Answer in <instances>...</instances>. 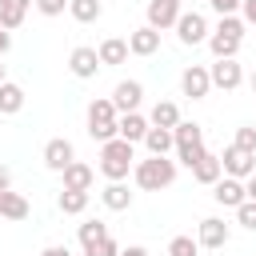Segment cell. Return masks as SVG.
Segmentation results:
<instances>
[{
	"label": "cell",
	"instance_id": "cell-42",
	"mask_svg": "<svg viewBox=\"0 0 256 256\" xmlns=\"http://www.w3.org/2000/svg\"><path fill=\"white\" fill-rule=\"evenodd\" d=\"M248 84H252V96H256V72H252V76H248Z\"/></svg>",
	"mask_w": 256,
	"mask_h": 256
},
{
	"label": "cell",
	"instance_id": "cell-31",
	"mask_svg": "<svg viewBox=\"0 0 256 256\" xmlns=\"http://www.w3.org/2000/svg\"><path fill=\"white\" fill-rule=\"evenodd\" d=\"M236 224H240V228H248V232H256V200L236 204Z\"/></svg>",
	"mask_w": 256,
	"mask_h": 256
},
{
	"label": "cell",
	"instance_id": "cell-6",
	"mask_svg": "<svg viewBox=\"0 0 256 256\" xmlns=\"http://www.w3.org/2000/svg\"><path fill=\"white\" fill-rule=\"evenodd\" d=\"M220 168H224V176H236V180H248V176L256 172V152H244V148H236V144H228V148L220 152Z\"/></svg>",
	"mask_w": 256,
	"mask_h": 256
},
{
	"label": "cell",
	"instance_id": "cell-2",
	"mask_svg": "<svg viewBox=\"0 0 256 256\" xmlns=\"http://www.w3.org/2000/svg\"><path fill=\"white\" fill-rule=\"evenodd\" d=\"M132 164H136V148H132L128 140L112 136V140L100 144V176H104V180H128Z\"/></svg>",
	"mask_w": 256,
	"mask_h": 256
},
{
	"label": "cell",
	"instance_id": "cell-37",
	"mask_svg": "<svg viewBox=\"0 0 256 256\" xmlns=\"http://www.w3.org/2000/svg\"><path fill=\"white\" fill-rule=\"evenodd\" d=\"M4 188H12V168H8V164H0V192H4Z\"/></svg>",
	"mask_w": 256,
	"mask_h": 256
},
{
	"label": "cell",
	"instance_id": "cell-38",
	"mask_svg": "<svg viewBox=\"0 0 256 256\" xmlns=\"http://www.w3.org/2000/svg\"><path fill=\"white\" fill-rule=\"evenodd\" d=\"M40 256H72V252H68V248H64V244H48V248H44V252H40Z\"/></svg>",
	"mask_w": 256,
	"mask_h": 256
},
{
	"label": "cell",
	"instance_id": "cell-8",
	"mask_svg": "<svg viewBox=\"0 0 256 256\" xmlns=\"http://www.w3.org/2000/svg\"><path fill=\"white\" fill-rule=\"evenodd\" d=\"M208 76H212V88H220V92H236V88L244 84V68L236 64V56L216 60V64L208 68Z\"/></svg>",
	"mask_w": 256,
	"mask_h": 256
},
{
	"label": "cell",
	"instance_id": "cell-43",
	"mask_svg": "<svg viewBox=\"0 0 256 256\" xmlns=\"http://www.w3.org/2000/svg\"><path fill=\"white\" fill-rule=\"evenodd\" d=\"M0 84H4V64H0Z\"/></svg>",
	"mask_w": 256,
	"mask_h": 256
},
{
	"label": "cell",
	"instance_id": "cell-1",
	"mask_svg": "<svg viewBox=\"0 0 256 256\" xmlns=\"http://www.w3.org/2000/svg\"><path fill=\"white\" fill-rule=\"evenodd\" d=\"M132 180H136V188H144V192L172 188V184H176V160H168V156L136 160V164H132Z\"/></svg>",
	"mask_w": 256,
	"mask_h": 256
},
{
	"label": "cell",
	"instance_id": "cell-36",
	"mask_svg": "<svg viewBox=\"0 0 256 256\" xmlns=\"http://www.w3.org/2000/svg\"><path fill=\"white\" fill-rule=\"evenodd\" d=\"M240 20L256 28V0H240Z\"/></svg>",
	"mask_w": 256,
	"mask_h": 256
},
{
	"label": "cell",
	"instance_id": "cell-32",
	"mask_svg": "<svg viewBox=\"0 0 256 256\" xmlns=\"http://www.w3.org/2000/svg\"><path fill=\"white\" fill-rule=\"evenodd\" d=\"M232 144H236V148H244V152H256V128H252V124H240Z\"/></svg>",
	"mask_w": 256,
	"mask_h": 256
},
{
	"label": "cell",
	"instance_id": "cell-22",
	"mask_svg": "<svg viewBox=\"0 0 256 256\" xmlns=\"http://www.w3.org/2000/svg\"><path fill=\"white\" fill-rule=\"evenodd\" d=\"M28 8H32V0H0V28H8V32L20 28Z\"/></svg>",
	"mask_w": 256,
	"mask_h": 256
},
{
	"label": "cell",
	"instance_id": "cell-30",
	"mask_svg": "<svg viewBox=\"0 0 256 256\" xmlns=\"http://www.w3.org/2000/svg\"><path fill=\"white\" fill-rule=\"evenodd\" d=\"M168 256H200V244L192 236H172L168 240Z\"/></svg>",
	"mask_w": 256,
	"mask_h": 256
},
{
	"label": "cell",
	"instance_id": "cell-11",
	"mask_svg": "<svg viewBox=\"0 0 256 256\" xmlns=\"http://www.w3.org/2000/svg\"><path fill=\"white\" fill-rule=\"evenodd\" d=\"M180 88H184V96L204 100V96L212 92V76H208V68H204V64H188L184 76H180Z\"/></svg>",
	"mask_w": 256,
	"mask_h": 256
},
{
	"label": "cell",
	"instance_id": "cell-29",
	"mask_svg": "<svg viewBox=\"0 0 256 256\" xmlns=\"http://www.w3.org/2000/svg\"><path fill=\"white\" fill-rule=\"evenodd\" d=\"M76 236H80V248H84V252H88V248H92V244H100V240H104V236H108V224H104V220H84V224H80V232H76Z\"/></svg>",
	"mask_w": 256,
	"mask_h": 256
},
{
	"label": "cell",
	"instance_id": "cell-13",
	"mask_svg": "<svg viewBox=\"0 0 256 256\" xmlns=\"http://www.w3.org/2000/svg\"><path fill=\"white\" fill-rule=\"evenodd\" d=\"M212 200H216V204H224V208H236V204H244V200H248V192H244V180H236V176H220V180L212 184Z\"/></svg>",
	"mask_w": 256,
	"mask_h": 256
},
{
	"label": "cell",
	"instance_id": "cell-28",
	"mask_svg": "<svg viewBox=\"0 0 256 256\" xmlns=\"http://www.w3.org/2000/svg\"><path fill=\"white\" fill-rule=\"evenodd\" d=\"M148 124H156V128H176V124H180V108H176L172 100H156Z\"/></svg>",
	"mask_w": 256,
	"mask_h": 256
},
{
	"label": "cell",
	"instance_id": "cell-26",
	"mask_svg": "<svg viewBox=\"0 0 256 256\" xmlns=\"http://www.w3.org/2000/svg\"><path fill=\"white\" fill-rule=\"evenodd\" d=\"M88 200H92V192H80V188H64V192L56 196V204H60L64 216H80V212L88 208Z\"/></svg>",
	"mask_w": 256,
	"mask_h": 256
},
{
	"label": "cell",
	"instance_id": "cell-12",
	"mask_svg": "<svg viewBox=\"0 0 256 256\" xmlns=\"http://www.w3.org/2000/svg\"><path fill=\"white\" fill-rule=\"evenodd\" d=\"M72 160H76V148H72V140L56 136V140H48V144H44V168H52V172H64Z\"/></svg>",
	"mask_w": 256,
	"mask_h": 256
},
{
	"label": "cell",
	"instance_id": "cell-14",
	"mask_svg": "<svg viewBox=\"0 0 256 256\" xmlns=\"http://www.w3.org/2000/svg\"><path fill=\"white\" fill-rule=\"evenodd\" d=\"M108 100L116 104V112H136L140 100H144V84H140V80H120L116 92H112Z\"/></svg>",
	"mask_w": 256,
	"mask_h": 256
},
{
	"label": "cell",
	"instance_id": "cell-23",
	"mask_svg": "<svg viewBox=\"0 0 256 256\" xmlns=\"http://www.w3.org/2000/svg\"><path fill=\"white\" fill-rule=\"evenodd\" d=\"M144 148H148V156H168V152H172V128H156V124H148V132H144Z\"/></svg>",
	"mask_w": 256,
	"mask_h": 256
},
{
	"label": "cell",
	"instance_id": "cell-33",
	"mask_svg": "<svg viewBox=\"0 0 256 256\" xmlns=\"http://www.w3.org/2000/svg\"><path fill=\"white\" fill-rule=\"evenodd\" d=\"M84 256H120V244H116V240H112V232H108V236H104L100 244H92Z\"/></svg>",
	"mask_w": 256,
	"mask_h": 256
},
{
	"label": "cell",
	"instance_id": "cell-20",
	"mask_svg": "<svg viewBox=\"0 0 256 256\" xmlns=\"http://www.w3.org/2000/svg\"><path fill=\"white\" fill-rule=\"evenodd\" d=\"M192 176H196V184H216V180L224 176V168H220V156H216V152H204V156L192 164Z\"/></svg>",
	"mask_w": 256,
	"mask_h": 256
},
{
	"label": "cell",
	"instance_id": "cell-4",
	"mask_svg": "<svg viewBox=\"0 0 256 256\" xmlns=\"http://www.w3.org/2000/svg\"><path fill=\"white\" fill-rule=\"evenodd\" d=\"M172 148H176V160L192 168V164L208 152V144H204V128L192 124V120H180V124L172 128Z\"/></svg>",
	"mask_w": 256,
	"mask_h": 256
},
{
	"label": "cell",
	"instance_id": "cell-10",
	"mask_svg": "<svg viewBox=\"0 0 256 256\" xmlns=\"http://www.w3.org/2000/svg\"><path fill=\"white\" fill-rule=\"evenodd\" d=\"M96 68H104V64H100V56H96V48H88V44L72 48V56H68V72H72L76 80H92V76H96Z\"/></svg>",
	"mask_w": 256,
	"mask_h": 256
},
{
	"label": "cell",
	"instance_id": "cell-25",
	"mask_svg": "<svg viewBox=\"0 0 256 256\" xmlns=\"http://www.w3.org/2000/svg\"><path fill=\"white\" fill-rule=\"evenodd\" d=\"M96 56H100V64H124L128 60V40H120V36H108L100 48H96Z\"/></svg>",
	"mask_w": 256,
	"mask_h": 256
},
{
	"label": "cell",
	"instance_id": "cell-27",
	"mask_svg": "<svg viewBox=\"0 0 256 256\" xmlns=\"http://www.w3.org/2000/svg\"><path fill=\"white\" fill-rule=\"evenodd\" d=\"M68 12H72L76 24H96L104 16V4L100 0H68Z\"/></svg>",
	"mask_w": 256,
	"mask_h": 256
},
{
	"label": "cell",
	"instance_id": "cell-35",
	"mask_svg": "<svg viewBox=\"0 0 256 256\" xmlns=\"http://www.w3.org/2000/svg\"><path fill=\"white\" fill-rule=\"evenodd\" d=\"M208 8L220 12V16H236L240 12V0H208Z\"/></svg>",
	"mask_w": 256,
	"mask_h": 256
},
{
	"label": "cell",
	"instance_id": "cell-17",
	"mask_svg": "<svg viewBox=\"0 0 256 256\" xmlns=\"http://www.w3.org/2000/svg\"><path fill=\"white\" fill-rule=\"evenodd\" d=\"M144 132H148V116H140V112H120V116H116V136H120V140L140 144Z\"/></svg>",
	"mask_w": 256,
	"mask_h": 256
},
{
	"label": "cell",
	"instance_id": "cell-7",
	"mask_svg": "<svg viewBox=\"0 0 256 256\" xmlns=\"http://www.w3.org/2000/svg\"><path fill=\"white\" fill-rule=\"evenodd\" d=\"M172 28H176L180 44H188V48H196V44H204V40H208V20H204L200 12H180Z\"/></svg>",
	"mask_w": 256,
	"mask_h": 256
},
{
	"label": "cell",
	"instance_id": "cell-3",
	"mask_svg": "<svg viewBox=\"0 0 256 256\" xmlns=\"http://www.w3.org/2000/svg\"><path fill=\"white\" fill-rule=\"evenodd\" d=\"M244 28H248V24H244L240 16H220V24L208 32V40H204V44L212 48V56H216V60H228V56H236V52H240V44H244Z\"/></svg>",
	"mask_w": 256,
	"mask_h": 256
},
{
	"label": "cell",
	"instance_id": "cell-21",
	"mask_svg": "<svg viewBox=\"0 0 256 256\" xmlns=\"http://www.w3.org/2000/svg\"><path fill=\"white\" fill-rule=\"evenodd\" d=\"M28 212H32V208H28V200H24L20 192H12V188L0 192V216H4V220H28Z\"/></svg>",
	"mask_w": 256,
	"mask_h": 256
},
{
	"label": "cell",
	"instance_id": "cell-24",
	"mask_svg": "<svg viewBox=\"0 0 256 256\" xmlns=\"http://www.w3.org/2000/svg\"><path fill=\"white\" fill-rule=\"evenodd\" d=\"M24 108V88L16 80H4L0 84V116H16Z\"/></svg>",
	"mask_w": 256,
	"mask_h": 256
},
{
	"label": "cell",
	"instance_id": "cell-34",
	"mask_svg": "<svg viewBox=\"0 0 256 256\" xmlns=\"http://www.w3.org/2000/svg\"><path fill=\"white\" fill-rule=\"evenodd\" d=\"M32 4H36L40 16H60V12L68 8V0H32Z\"/></svg>",
	"mask_w": 256,
	"mask_h": 256
},
{
	"label": "cell",
	"instance_id": "cell-15",
	"mask_svg": "<svg viewBox=\"0 0 256 256\" xmlns=\"http://www.w3.org/2000/svg\"><path fill=\"white\" fill-rule=\"evenodd\" d=\"M180 4H184V0H148V24H152L156 32L172 28L176 16H180Z\"/></svg>",
	"mask_w": 256,
	"mask_h": 256
},
{
	"label": "cell",
	"instance_id": "cell-19",
	"mask_svg": "<svg viewBox=\"0 0 256 256\" xmlns=\"http://www.w3.org/2000/svg\"><path fill=\"white\" fill-rule=\"evenodd\" d=\"M60 176H64V188H80V192H88V188L96 184V172H92L84 160H72Z\"/></svg>",
	"mask_w": 256,
	"mask_h": 256
},
{
	"label": "cell",
	"instance_id": "cell-39",
	"mask_svg": "<svg viewBox=\"0 0 256 256\" xmlns=\"http://www.w3.org/2000/svg\"><path fill=\"white\" fill-rule=\"evenodd\" d=\"M120 256H148L144 244H132V248H120Z\"/></svg>",
	"mask_w": 256,
	"mask_h": 256
},
{
	"label": "cell",
	"instance_id": "cell-16",
	"mask_svg": "<svg viewBox=\"0 0 256 256\" xmlns=\"http://www.w3.org/2000/svg\"><path fill=\"white\" fill-rule=\"evenodd\" d=\"M128 52H132V56H156V52H160V32H156L152 24L128 32Z\"/></svg>",
	"mask_w": 256,
	"mask_h": 256
},
{
	"label": "cell",
	"instance_id": "cell-5",
	"mask_svg": "<svg viewBox=\"0 0 256 256\" xmlns=\"http://www.w3.org/2000/svg\"><path fill=\"white\" fill-rule=\"evenodd\" d=\"M116 116H120L116 104H112L108 96H96V100L88 104V136L100 140V144L112 140V136H116Z\"/></svg>",
	"mask_w": 256,
	"mask_h": 256
},
{
	"label": "cell",
	"instance_id": "cell-9",
	"mask_svg": "<svg viewBox=\"0 0 256 256\" xmlns=\"http://www.w3.org/2000/svg\"><path fill=\"white\" fill-rule=\"evenodd\" d=\"M228 240H232V228L220 216H204L200 220V228H196V244L200 248H224Z\"/></svg>",
	"mask_w": 256,
	"mask_h": 256
},
{
	"label": "cell",
	"instance_id": "cell-40",
	"mask_svg": "<svg viewBox=\"0 0 256 256\" xmlns=\"http://www.w3.org/2000/svg\"><path fill=\"white\" fill-rule=\"evenodd\" d=\"M8 48H12V32H8V28H0V56H4Z\"/></svg>",
	"mask_w": 256,
	"mask_h": 256
},
{
	"label": "cell",
	"instance_id": "cell-41",
	"mask_svg": "<svg viewBox=\"0 0 256 256\" xmlns=\"http://www.w3.org/2000/svg\"><path fill=\"white\" fill-rule=\"evenodd\" d=\"M244 192H248V200H256V172L244 180Z\"/></svg>",
	"mask_w": 256,
	"mask_h": 256
},
{
	"label": "cell",
	"instance_id": "cell-18",
	"mask_svg": "<svg viewBox=\"0 0 256 256\" xmlns=\"http://www.w3.org/2000/svg\"><path fill=\"white\" fill-rule=\"evenodd\" d=\"M100 204H104L108 212H128V208H132V192H128V184H124V180H108V188L100 192Z\"/></svg>",
	"mask_w": 256,
	"mask_h": 256
}]
</instances>
